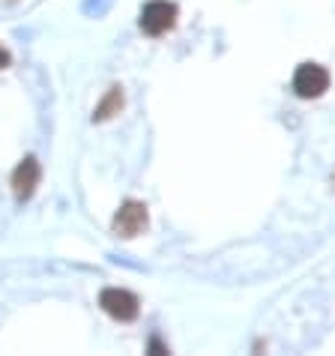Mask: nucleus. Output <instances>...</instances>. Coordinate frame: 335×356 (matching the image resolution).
Here are the masks:
<instances>
[{
    "label": "nucleus",
    "instance_id": "obj_1",
    "mask_svg": "<svg viewBox=\"0 0 335 356\" xmlns=\"http://www.w3.org/2000/svg\"><path fill=\"white\" fill-rule=\"evenodd\" d=\"M329 90V72L318 63H302L293 75V93L300 99H318Z\"/></svg>",
    "mask_w": 335,
    "mask_h": 356
},
{
    "label": "nucleus",
    "instance_id": "obj_2",
    "mask_svg": "<svg viewBox=\"0 0 335 356\" xmlns=\"http://www.w3.org/2000/svg\"><path fill=\"white\" fill-rule=\"evenodd\" d=\"M177 24V6L168 0H153L141 9V31L147 36H162Z\"/></svg>",
    "mask_w": 335,
    "mask_h": 356
},
{
    "label": "nucleus",
    "instance_id": "obj_3",
    "mask_svg": "<svg viewBox=\"0 0 335 356\" xmlns=\"http://www.w3.org/2000/svg\"><path fill=\"white\" fill-rule=\"evenodd\" d=\"M99 305L105 309V314H111L114 321H135L141 305H138V296L132 291L123 288H105L99 296Z\"/></svg>",
    "mask_w": 335,
    "mask_h": 356
},
{
    "label": "nucleus",
    "instance_id": "obj_4",
    "mask_svg": "<svg viewBox=\"0 0 335 356\" xmlns=\"http://www.w3.org/2000/svg\"><path fill=\"white\" fill-rule=\"evenodd\" d=\"M147 207L141 201H126L120 210L114 213V234L123 236V240H132V236H138L147 227Z\"/></svg>",
    "mask_w": 335,
    "mask_h": 356
},
{
    "label": "nucleus",
    "instance_id": "obj_5",
    "mask_svg": "<svg viewBox=\"0 0 335 356\" xmlns=\"http://www.w3.org/2000/svg\"><path fill=\"white\" fill-rule=\"evenodd\" d=\"M39 177H42V171H39V162L33 159V156H27V159L13 171V192H15L18 201L33 197L36 186H39Z\"/></svg>",
    "mask_w": 335,
    "mask_h": 356
},
{
    "label": "nucleus",
    "instance_id": "obj_6",
    "mask_svg": "<svg viewBox=\"0 0 335 356\" xmlns=\"http://www.w3.org/2000/svg\"><path fill=\"white\" fill-rule=\"evenodd\" d=\"M120 108H123V87H111V90L105 93V99L99 105H96V111H93V120L96 123H105V120H111L114 114H120Z\"/></svg>",
    "mask_w": 335,
    "mask_h": 356
},
{
    "label": "nucleus",
    "instance_id": "obj_7",
    "mask_svg": "<svg viewBox=\"0 0 335 356\" xmlns=\"http://www.w3.org/2000/svg\"><path fill=\"white\" fill-rule=\"evenodd\" d=\"M9 63H13V57H9L6 48H0V69H6Z\"/></svg>",
    "mask_w": 335,
    "mask_h": 356
}]
</instances>
